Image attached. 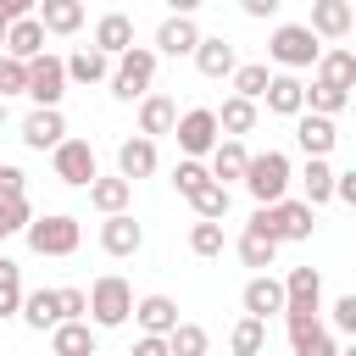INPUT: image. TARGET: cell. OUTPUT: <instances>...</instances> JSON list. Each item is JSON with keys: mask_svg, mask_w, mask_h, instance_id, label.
<instances>
[{"mask_svg": "<svg viewBox=\"0 0 356 356\" xmlns=\"http://www.w3.org/2000/svg\"><path fill=\"white\" fill-rule=\"evenodd\" d=\"M245 228H256V234H267V239H312V228H317V206H306V200H273V206H256L250 211V222Z\"/></svg>", "mask_w": 356, "mask_h": 356, "instance_id": "obj_1", "label": "cell"}, {"mask_svg": "<svg viewBox=\"0 0 356 356\" xmlns=\"http://www.w3.org/2000/svg\"><path fill=\"white\" fill-rule=\"evenodd\" d=\"M289 178H295V167H289V156L284 150H261V156H250L245 161V189H250V200L256 206H273V200H284L289 195Z\"/></svg>", "mask_w": 356, "mask_h": 356, "instance_id": "obj_2", "label": "cell"}, {"mask_svg": "<svg viewBox=\"0 0 356 356\" xmlns=\"http://www.w3.org/2000/svg\"><path fill=\"white\" fill-rule=\"evenodd\" d=\"M128 312H134V289H128V278L122 273H100L95 284H89V323L95 328H122L128 323Z\"/></svg>", "mask_w": 356, "mask_h": 356, "instance_id": "obj_3", "label": "cell"}, {"mask_svg": "<svg viewBox=\"0 0 356 356\" xmlns=\"http://www.w3.org/2000/svg\"><path fill=\"white\" fill-rule=\"evenodd\" d=\"M28 250L33 256H72L78 245H83V228H78V217H67V211H50V217H28Z\"/></svg>", "mask_w": 356, "mask_h": 356, "instance_id": "obj_4", "label": "cell"}, {"mask_svg": "<svg viewBox=\"0 0 356 356\" xmlns=\"http://www.w3.org/2000/svg\"><path fill=\"white\" fill-rule=\"evenodd\" d=\"M317 50H323V39H317L306 22H278V28H273V39H267V56H273L284 72L312 67V61H317Z\"/></svg>", "mask_w": 356, "mask_h": 356, "instance_id": "obj_5", "label": "cell"}, {"mask_svg": "<svg viewBox=\"0 0 356 356\" xmlns=\"http://www.w3.org/2000/svg\"><path fill=\"white\" fill-rule=\"evenodd\" d=\"M117 67H111V95L117 100H139V95H150V78H156V50H145V44H128L122 56H111Z\"/></svg>", "mask_w": 356, "mask_h": 356, "instance_id": "obj_6", "label": "cell"}, {"mask_svg": "<svg viewBox=\"0 0 356 356\" xmlns=\"http://www.w3.org/2000/svg\"><path fill=\"white\" fill-rule=\"evenodd\" d=\"M33 106H61V95H67V67H61V56H50V50H39V56H28V89H22Z\"/></svg>", "mask_w": 356, "mask_h": 356, "instance_id": "obj_7", "label": "cell"}, {"mask_svg": "<svg viewBox=\"0 0 356 356\" xmlns=\"http://www.w3.org/2000/svg\"><path fill=\"white\" fill-rule=\"evenodd\" d=\"M50 167H56V178H61V184H72V189H83V184L100 172V161H95V145H89V139H61V145L50 150Z\"/></svg>", "mask_w": 356, "mask_h": 356, "instance_id": "obj_8", "label": "cell"}, {"mask_svg": "<svg viewBox=\"0 0 356 356\" xmlns=\"http://www.w3.org/2000/svg\"><path fill=\"white\" fill-rule=\"evenodd\" d=\"M172 134H178V150H184V156H200V161H206V150L222 139V134H217V117H211V106H195V111H184V117L172 122Z\"/></svg>", "mask_w": 356, "mask_h": 356, "instance_id": "obj_9", "label": "cell"}, {"mask_svg": "<svg viewBox=\"0 0 356 356\" xmlns=\"http://www.w3.org/2000/svg\"><path fill=\"white\" fill-rule=\"evenodd\" d=\"M61 139H67L61 106H33V111L22 117V145H28V150H56Z\"/></svg>", "mask_w": 356, "mask_h": 356, "instance_id": "obj_10", "label": "cell"}, {"mask_svg": "<svg viewBox=\"0 0 356 356\" xmlns=\"http://www.w3.org/2000/svg\"><path fill=\"white\" fill-rule=\"evenodd\" d=\"M317 39H350V28H356V6L350 0H312V22H306Z\"/></svg>", "mask_w": 356, "mask_h": 356, "instance_id": "obj_11", "label": "cell"}, {"mask_svg": "<svg viewBox=\"0 0 356 356\" xmlns=\"http://www.w3.org/2000/svg\"><path fill=\"white\" fill-rule=\"evenodd\" d=\"M295 145H300L306 156H328V150L339 145L334 117H323V111H295Z\"/></svg>", "mask_w": 356, "mask_h": 356, "instance_id": "obj_12", "label": "cell"}, {"mask_svg": "<svg viewBox=\"0 0 356 356\" xmlns=\"http://www.w3.org/2000/svg\"><path fill=\"white\" fill-rule=\"evenodd\" d=\"M278 284H284V312H317V300H323L317 267H289V278H278Z\"/></svg>", "mask_w": 356, "mask_h": 356, "instance_id": "obj_13", "label": "cell"}, {"mask_svg": "<svg viewBox=\"0 0 356 356\" xmlns=\"http://www.w3.org/2000/svg\"><path fill=\"white\" fill-rule=\"evenodd\" d=\"M189 56H195L200 78H228V72L239 67V56H234V44H228L222 33H200V44H195Z\"/></svg>", "mask_w": 356, "mask_h": 356, "instance_id": "obj_14", "label": "cell"}, {"mask_svg": "<svg viewBox=\"0 0 356 356\" xmlns=\"http://www.w3.org/2000/svg\"><path fill=\"white\" fill-rule=\"evenodd\" d=\"M245 161H250L245 139H217V145L206 150V172H211L217 184H239V178H245Z\"/></svg>", "mask_w": 356, "mask_h": 356, "instance_id": "obj_15", "label": "cell"}, {"mask_svg": "<svg viewBox=\"0 0 356 356\" xmlns=\"http://www.w3.org/2000/svg\"><path fill=\"white\" fill-rule=\"evenodd\" d=\"M139 245H145V228H139L128 211H111V217L100 222V250H106V256H134Z\"/></svg>", "mask_w": 356, "mask_h": 356, "instance_id": "obj_16", "label": "cell"}, {"mask_svg": "<svg viewBox=\"0 0 356 356\" xmlns=\"http://www.w3.org/2000/svg\"><path fill=\"white\" fill-rule=\"evenodd\" d=\"M50 356H95V328L89 317H61L50 328Z\"/></svg>", "mask_w": 356, "mask_h": 356, "instance_id": "obj_17", "label": "cell"}, {"mask_svg": "<svg viewBox=\"0 0 356 356\" xmlns=\"http://www.w3.org/2000/svg\"><path fill=\"white\" fill-rule=\"evenodd\" d=\"M261 100H267V111L295 117V111H306V83H300L295 72H273V78H267V89H261Z\"/></svg>", "mask_w": 356, "mask_h": 356, "instance_id": "obj_18", "label": "cell"}, {"mask_svg": "<svg viewBox=\"0 0 356 356\" xmlns=\"http://www.w3.org/2000/svg\"><path fill=\"white\" fill-rule=\"evenodd\" d=\"M117 172H122L128 184L150 178V172H156V139H145V134L122 139V145H117Z\"/></svg>", "mask_w": 356, "mask_h": 356, "instance_id": "obj_19", "label": "cell"}, {"mask_svg": "<svg viewBox=\"0 0 356 356\" xmlns=\"http://www.w3.org/2000/svg\"><path fill=\"white\" fill-rule=\"evenodd\" d=\"M239 300H245V317H261V323H267L273 312H284V284H278L273 273H256Z\"/></svg>", "mask_w": 356, "mask_h": 356, "instance_id": "obj_20", "label": "cell"}, {"mask_svg": "<svg viewBox=\"0 0 356 356\" xmlns=\"http://www.w3.org/2000/svg\"><path fill=\"white\" fill-rule=\"evenodd\" d=\"M83 189H89V206H95L100 217H111V211H128V200H134V184H128L122 172H117V178H100V172H95Z\"/></svg>", "mask_w": 356, "mask_h": 356, "instance_id": "obj_21", "label": "cell"}, {"mask_svg": "<svg viewBox=\"0 0 356 356\" xmlns=\"http://www.w3.org/2000/svg\"><path fill=\"white\" fill-rule=\"evenodd\" d=\"M17 317L33 328V334H50L56 323H61V306H56V289H22V306H17Z\"/></svg>", "mask_w": 356, "mask_h": 356, "instance_id": "obj_22", "label": "cell"}, {"mask_svg": "<svg viewBox=\"0 0 356 356\" xmlns=\"http://www.w3.org/2000/svg\"><path fill=\"white\" fill-rule=\"evenodd\" d=\"M145 334H172V323H178V300L172 295H145V300H134V312H128Z\"/></svg>", "mask_w": 356, "mask_h": 356, "instance_id": "obj_23", "label": "cell"}, {"mask_svg": "<svg viewBox=\"0 0 356 356\" xmlns=\"http://www.w3.org/2000/svg\"><path fill=\"white\" fill-rule=\"evenodd\" d=\"M6 56H17V61H28V56H39L44 50V28H39V17L28 11V17H17V22H6V44H0Z\"/></svg>", "mask_w": 356, "mask_h": 356, "instance_id": "obj_24", "label": "cell"}, {"mask_svg": "<svg viewBox=\"0 0 356 356\" xmlns=\"http://www.w3.org/2000/svg\"><path fill=\"white\" fill-rule=\"evenodd\" d=\"M195 44H200L195 17H167V22L156 28V56H189Z\"/></svg>", "mask_w": 356, "mask_h": 356, "instance_id": "obj_25", "label": "cell"}, {"mask_svg": "<svg viewBox=\"0 0 356 356\" xmlns=\"http://www.w3.org/2000/svg\"><path fill=\"white\" fill-rule=\"evenodd\" d=\"M61 67H67V83H83V89H89V83H100V78H111V56H106V50H95V44L72 50Z\"/></svg>", "mask_w": 356, "mask_h": 356, "instance_id": "obj_26", "label": "cell"}, {"mask_svg": "<svg viewBox=\"0 0 356 356\" xmlns=\"http://www.w3.org/2000/svg\"><path fill=\"white\" fill-rule=\"evenodd\" d=\"M312 72H317L323 83H339V89H356V56H350L345 44H328V50H317V61H312Z\"/></svg>", "mask_w": 356, "mask_h": 356, "instance_id": "obj_27", "label": "cell"}, {"mask_svg": "<svg viewBox=\"0 0 356 356\" xmlns=\"http://www.w3.org/2000/svg\"><path fill=\"white\" fill-rule=\"evenodd\" d=\"M33 17H39L44 33H78L83 28V0H39Z\"/></svg>", "mask_w": 356, "mask_h": 356, "instance_id": "obj_28", "label": "cell"}, {"mask_svg": "<svg viewBox=\"0 0 356 356\" xmlns=\"http://www.w3.org/2000/svg\"><path fill=\"white\" fill-rule=\"evenodd\" d=\"M172 122H178V106H172L167 95H139V134H145V139L172 134Z\"/></svg>", "mask_w": 356, "mask_h": 356, "instance_id": "obj_29", "label": "cell"}, {"mask_svg": "<svg viewBox=\"0 0 356 356\" xmlns=\"http://www.w3.org/2000/svg\"><path fill=\"white\" fill-rule=\"evenodd\" d=\"M211 117H217V134H222V139H245V134L256 128V100L228 95V100H222V111H211Z\"/></svg>", "mask_w": 356, "mask_h": 356, "instance_id": "obj_30", "label": "cell"}, {"mask_svg": "<svg viewBox=\"0 0 356 356\" xmlns=\"http://www.w3.org/2000/svg\"><path fill=\"white\" fill-rule=\"evenodd\" d=\"M134 44V17H122V11H106L100 22H95V50H106V56H122Z\"/></svg>", "mask_w": 356, "mask_h": 356, "instance_id": "obj_31", "label": "cell"}, {"mask_svg": "<svg viewBox=\"0 0 356 356\" xmlns=\"http://www.w3.org/2000/svg\"><path fill=\"white\" fill-rule=\"evenodd\" d=\"M300 189H306V206H328L334 200V167H328V156H306Z\"/></svg>", "mask_w": 356, "mask_h": 356, "instance_id": "obj_32", "label": "cell"}, {"mask_svg": "<svg viewBox=\"0 0 356 356\" xmlns=\"http://www.w3.org/2000/svg\"><path fill=\"white\" fill-rule=\"evenodd\" d=\"M167 350L172 356H211V334L200 328V323H172V334H167Z\"/></svg>", "mask_w": 356, "mask_h": 356, "instance_id": "obj_33", "label": "cell"}, {"mask_svg": "<svg viewBox=\"0 0 356 356\" xmlns=\"http://www.w3.org/2000/svg\"><path fill=\"white\" fill-rule=\"evenodd\" d=\"M239 261H245V267H256V273H267V267L278 261V239H267V234L245 228V234H239Z\"/></svg>", "mask_w": 356, "mask_h": 356, "instance_id": "obj_34", "label": "cell"}, {"mask_svg": "<svg viewBox=\"0 0 356 356\" xmlns=\"http://www.w3.org/2000/svg\"><path fill=\"white\" fill-rule=\"evenodd\" d=\"M261 345H267V323L261 317H239L228 328V350L234 356H261Z\"/></svg>", "mask_w": 356, "mask_h": 356, "instance_id": "obj_35", "label": "cell"}, {"mask_svg": "<svg viewBox=\"0 0 356 356\" xmlns=\"http://www.w3.org/2000/svg\"><path fill=\"white\" fill-rule=\"evenodd\" d=\"M345 106H350V89H339V83H323V78H312V89H306V111L339 117Z\"/></svg>", "mask_w": 356, "mask_h": 356, "instance_id": "obj_36", "label": "cell"}, {"mask_svg": "<svg viewBox=\"0 0 356 356\" xmlns=\"http://www.w3.org/2000/svg\"><path fill=\"white\" fill-rule=\"evenodd\" d=\"M189 206H195V217H211V222H222V217H228V184L206 178V184L189 195Z\"/></svg>", "mask_w": 356, "mask_h": 356, "instance_id": "obj_37", "label": "cell"}, {"mask_svg": "<svg viewBox=\"0 0 356 356\" xmlns=\"http://www.w3.org/2000/svg\"><path fill=\"white\" fill-rule=\"evenodd\" d=\"M17 306H22V267L0 256V317H17Z\"/></svg>", "mask_w": 356, "mask_h": 356, "instance_id": "obj_38", "label": "cell"}, {"mask_svg": "<svg viewBox=\"0 0 356 356\" xmlns=\"http://www.w3.org/2000/svg\"><path fill=\"white\" fill-rule=\"evenodd\" d=\"M228 78H234V95L261 100V89H267V78H273V72H267V61H245V67H234Z\"/></svg>", "mask_w": 356, "mask_h": 356, "instance_id": "obj_39", "label": "cell"}, {"mask_svg": "<svg viewBox=\"0 0 356 356\" xmlns=\"http://www.w3.org/2000/svg\"><path fill=\"white\" fill-rule=\"evenodd\" d=\"M206 178H211V172H206V161H200V156H184V161L172 167V189H178L184 200H189V195H195Z\"/></svg>", "mask_w": 356, "mask_h": 356, "instance_id": "obj_40", "label": "cell"}, {"mask_svg": "<svg viewBox=\"0 0 356 356\" xmlns=\"http://www.w3.org/2000/svg\"><path fill=\"white\" fill-rule=\"evenodd\" d=\"M189 250H195V256H222V222L200 217V222L189 228Z\"/></svg>", "mask_w": 356, "mask_h": 356, "instance_id": "obj_41", "label": "cell"}, {"mask_svg": "<svg viewBox=\"0 0 356 356\" xmlns=\"http://www.w3.org/2000/svg\"><path fill=\"white\" fill-rule=\"evenodd\" d=\"M22 89H28V61H17V56L0 50V100H11V95H22Z\"/></svg>", "mask_w": 356, "mask_h": 356, "instance_id": "obj_42", "label": "cell"}, {"mask_svg": "<svg viewBox=\"0 0 356 356\" xmlns=\"http://www.w3.org/2000/svg\"><path fill=\"white\" fill-rule=\"evenodd\" d=\"M28 217H33L28 195H22V200H0V245H6L11 234H22V228H28Z\"/></svg>", "mask_w": 356, "mask_h": 356, "instance_id": "obj_43", "label": "cell"}, {"mask_svg": "<svg viewBox=\"0 0 356 356\" xmlns=\"http://www.w3.org/2000/svg\"><path fill=\"white\" fill-rule=\"evenodd\" d=\"M22 195H28V172L0 161V200H22Z\"/></svg>", "mask_w": 356, "mask_h": 356, "instance_id": "obj_44", "label": "cell"}, {"mask_svg": "<svg viewBox=\"0 0 356 356\" xmlns=\"http://www.w3.org/2000/svg\"><path fill=\"white\" fill-rule=\"evenodd\" d=\"M56 306H61V317H83L89 312V295L83 289H56Z\"/></svg>", "mask_w": 356, "mask_h": 356, "instance_id": "obj_45", "label": "cell"}, {"mask_svg": "<svg viewBox=\"0 0 356 356\" xmlns=\"http://www.w3.org/2000/svg\"><path fill=\"white\" fill-rule=\"evenodd\" d=\"M334 328L339 334H356V295H339L334 300Z\"/></svg>", "mask_w": 356, "mask_h": 356, "instance_id": "obj_46", "label": "cell"}, {"mask_svg": "<svg viewBox=\"0 0 356 356\" xmlns=\"http://www.w3.org/2000/svg\"><path fill=\"white\" fill-rule=\"evenodd\" d=\"M295 356H339V345H334V334L323 328V334H312V339H306V345H300Z\"/></svg>", "mask_w": 356, "mask_h": 356, "instance_id": "obj_47", "label": "cell"}, {"mask_svg": "<svg viewBox=\"0 0 356 356\" xmlns=\"http://www.w3.org/2000/svg\"><path fill=\"white\" fill-rule=\"evenodd\" d=\"M128 356H172V350H167V334H139Z\"/></svg>", "mask_w": 356, "mask_h": 356, "instance_id": "obj_48", "label": "cell"}, {"mask_svg": "<svg viewBox=\"0 0 356 356\" xmlns=\"http://www.w3.org/2000/svg\"><path fill=\"white\" fill-rule=\"evenodd\" d=\"M334 200L356 206V172H334Z\"/></svg>", "mask_w": 356, "mask_h": 356, "instance_id": "obj_49", "label": "cell"}, {"mask_svg": "<svg viewBox=\"0 0 356 356\" xmlns=\"http://www.w3.org/2000/svg\"><path fill=\"white\" fill-rule=\"evenodd\" d=\"M33 6H39V0H0V28H6V22H17V17H28Z\"/></svg>", "mask_w": 356, "mask_h": 356, "instance_id": "obj_50", "label": "cell"}, {"mask_svg": "<svg viewBox=\"0 0 356 356\" xmlns=\"http://www.w3.org/2000/svg\"><path fill=\"white\" fill-rule=\"evenodd\" d=\"M239 6H245V17H273L284 0H239Z\"/></svg>", "mask_w": 356, "mask_h": 356, "instance_id": "obj_51", "label": "cell"}, {"mask_svg": "<svg viewBox=\"0 0 356 356\" xmlns=\"http://www.w3.org/2000/svg\"><path fill=\"white\" fill-rule=\"evenodd\" d=\"M200 6H206V0H167V11H172V17H195Z\"/></svg>", "mask_w": 356, "mask_h": 356, "instance_id": "obj_52", "label": "cell"}, {"mask_svg": "<svg viewBox=\"0 0 356 356\" xmlns=\"http://www.w3.org/2000/svg\"><path fill=\"white\" fill-rule=\"evenodd\" d=\"M0 128H6V100H0Z\"/></svg>", "mask_w": 356, "mask_h": 356, "instance_id": "obj_53", "label": "cell"}, {"mask_svg": "<svg viewBox=\"0 0 356 356\" xmlns=\"http://www.w3.org/2000/svg\"><path fill=\"white\" fill-rule=\"evenodd\" d=\"M0 44H6V28H0Z\"/></svg>", "mask_w": 356, "mask_h": 356, "instance_id": "obj_54", "label": "cell"}]
</instances>
